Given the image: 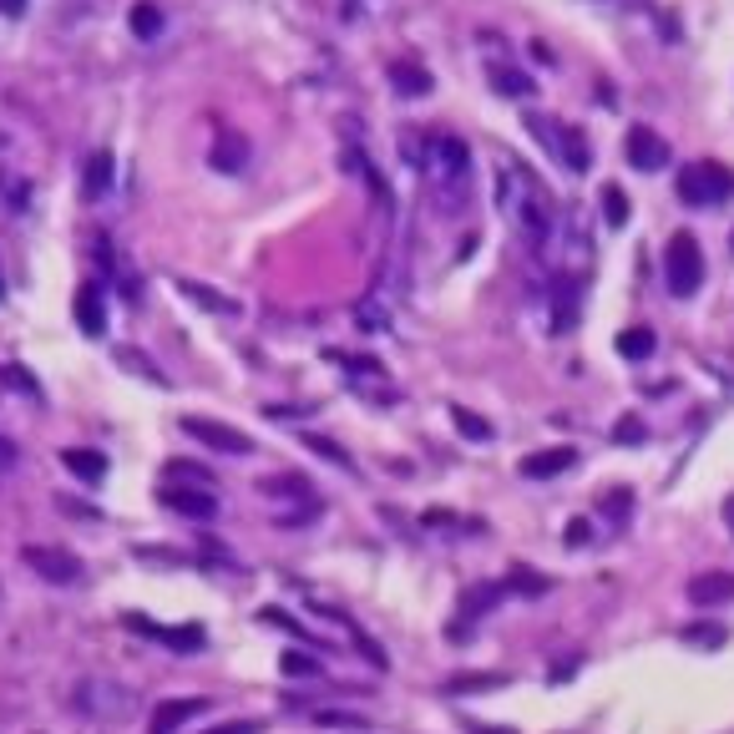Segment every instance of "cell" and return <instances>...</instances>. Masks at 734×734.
Listing matches in <instances>:
<instances>
[{"instance_id": "30", "label": "cell", "mask_w": 734, "mask_h": 734, "mask_svg": "<svg viewBox=\"0 0 734 734\" xmlns=\"http://www.w3.org/2000/svg\"><path fill=\"white\" fill-rule=\"evenodd\" d=\"M213 734H264V719H228V724H218Z\"/></svg>"}, {"instance_id": "26", "label": "cell", "mask_w": 734, "mask_h": 734, "mask_svg": "<svg viewBox=\"0 0 734 734\" xmlns=\"http://www.w3.org/2000/svg\"><path fill=\"white\" fill-rule=\"evenodd\" d=\"M183 289H188V294H193L198 304H208V309H218V314H233V309H238L233 299H223V294H213V289H203V284H183Z\"/></svg>"}, {"instance_id": "23", "label": "cell", "mask_w": 734, "mask_h": 734, "mask_svg": "<svg viewBox=\"0 0 734 734\" xmlns=\"http://www.w3.org/2000/svg\"><path fill=\"white\" fill-rule=\"evenodd\" d=\"M168 481H193V486H208L213 492V471H203V466H193V461H168Z\"/></svg>"}, {"instance_id": "28", "label": "cell", "mask_w": 734, "mask_h": 734, "mask_svg": "<svg viewBox=\"0 0 734 734\" xmlns=\"http://www.w3.org/2000/svg\"><path fill=\"white\" fill-rule=\"evenodd\" d=\"M562 542H567V547H588V542H593V527H588L583 517H578V522H567V532H562Z\"/></svg>"}, {"instance_id": "13", "label": "cell", "mask_w": 734, "mask_h": 734, "mask_svg": "<svg viewBox=\"0 0 734 734\" xmlns=\"http://www.w3.org/2000/svg\"><path fill=\"white\" fill-rule=\"evenodd\" d=\"M431 168H436L441 178H466V142L436 137V142H431Z\"/></svg>"}, {"instance_id": "20", "label": "cell", "mask_w": 734, "mask_h": 734, "mask_svg": "<svg viewBox=\"0 0 734 734\" xmlns=\"http://www.w3.org/2000/svg\"><path fill=\"white\" fill-rule=\"evenodd\" d=\"M390 76L400 81V92H411V97H426V92H431V76H426L421 66H405V61H395V66H390Z\"/></svg>"}, {"instance_id": "14", "label": "cell", "mask_w": 734, "mask_h": 734, "mask_svg": "<svg viewBox=\"0 0 734 734\" xmlns=\"http://www.w3.org/2000/svg\"><path fill=\"white\" fill-rule=\"evenodd\" d=\"M61 461H66V471L81 476V481H102V476H107V456H102V451H87V446H66Z\"/></svg>"}, {"instance_id": "15", "label": "cell", "mask_w": 734, "mask_h": 734, "mask_svg": "<svg viewBox=\"0 0 734 734\" xmlns=\"http://www.w3.org/2000/svg\"><path fill=\"white\" fill-rule=\"evenodd\" d=\"M142 633H157L168 648H178V654H198L203 648V628H152V623H142V618H132Z\"/></svg>"}, {"instance_id": "33", "label": "cell", "mask_w": 734, "mask_h": 734, "mask_svg": "<svg viewBox=\"0 0 734 734\" xmlns=\"http://www.w3.org/2000/svg\"><path fill=\"white\" fill-rule=\"evenodd\" d=\"M11 466H16V446L0 436V471H11Z\"/></svg>"}, {"instance_id": "12", "label": "cell", "mask_w": 734, "mask_h": 734, "mask_svg": "<svg viewBox=\"0 0 734 734\" xmlns=\"http://www.w3.org/2000/svg\"><path fill=\"white\" fill-rule=\"evenodd\" d=\"M76 319H81V330H87L92 340L107 335V309H102V289L97 284H87V289L76 294Z\"/></svg>"}, {"instance_id": "3", "label": "cell", "mask_w": 734, "mask_h": 734, "mask_svg": "<svg viewBox=\"0 0 734 734\" xmlns=\"http://www.w3.org/2000/svg\"><path fill=\"white\" fill-rule=\"evenodd\" d=\"M679 193H684V203H694V208H714V203L734 198V173L719 168V162H699V168H689V173L679 178Z\"/></svg>"}, {"instance_id": "22", "label": "cell", "mask_w": 734, "mask_h": 734, "mask_svg": "<svg viewBox=\"0 0 734 734\" xmlns=\"http://www.w3.org/2000/svg\"><path fill=\"white\" fill-rule=\"evenodd\" d=\"M132 31H137V36H142V41H152V36H157V31H162V11H157V6H152V0H142V6H137V11H132Z\"/></svg>"}, {"instance_id": "1", "label": "cell", "mask_w": 734, "mask_h": 734, "mask_svg": "<svg viewBox=\"0 0 734 734\" xmlns=\"http://www.w3.org/2000/svg\"><path fill=\"white\" fill-rule=\"evenodd\" d=\"M497 203H502L507 223H512L517 233H527V238H542L547 223H552V198H547V188H542L532 173H522V168H502V173H497Z\"/></svg>"}, {"instance_id": "18", "label": "cell", "mask_w": 734, "mask_h": 734, "mask_svg": "<svg viewBox=\"0 0 734 734\" xmlns=\"http://www.w3.org/2000/svg\"><path fill=\"white\" fill-rule=\"evenodd\" d=\"M451 426H456L466 441H492V421H481L476 411H466V405H451Z\"/></svg>"}, {"instance_id": "5", "label": "cell", "mask_w": 734, "mask_h": 734, "mask_svg": "<svg viewBox=\"0 0 734 734\" xmlns=\"http://www.w3.org/2000/svg\"><path fill=\"white\" fill-rule=\"evenodd\" d=\"M183 431H188L198 446L223 451V456H249V451H254V441L243 436V431H233V426H223V421H208V416H183Z\"/></svg>"}, {"instance_id": "24", "label": "cell", "mask_w": 734, "mask_h": 734, "mask_svg": "<svg viewBox=\"0 0 734 734\" xmlns=\"http://www.w3.org/2000/svg\"><path fill=\"white\" fill-rule=\"evenodd\" d=\"M497 598H502V588H492V583H486V588H471V593L461 598V613H466V618H481V608H492Z\"/></svg>"}, {"instance_id": "31", "label": "cell", "mask_w": 734, "mask_h": 734, "mask_svg": "<svg viewBox=\"0 0 734 734\" xmlns=\"http://www.w3.org/2000/svg\"><path fill=\"white\" fill-rule=\"evenodd\" d=\"M319 664L314 659H304V654H284V674H314Z\"/></svg>"}, {"instance_id": "25", "label": "cell", "mask_w": 734, "mask_h": 734, "mask_svg": "<svg viewBox=\"0 0 734 734\" xmlns=\"http://www.w3.org/2000/svg\"><path fill=\"white\" fill-rule=\"evenodd\" d=\"M112 183V157L107 152H97L92 162H87V193H102Z\"/></svg>"}, {"instance_id": "29", "label": "cell", "mask_w": 734, "mask_h": 734, "mask_svg": "<svg viewBox=\"0 0 734 734\" xmlns=\"http://www.w3.org/2000/svg\"><path fill=\"white\" fill-rule=\"evenodd\" d=\"M314 719H319V724H345V729H365V719H360V714H340V709H319Z\"/></svg>"}, {"instance_id": "6", "label": "cell", "mask_w": 734, "mask_h": 734, "mask_svg": "<svg viewBox=\"0 0 734 734\" xmlns=\"http://www.w3.org/2000/svg\"><path fill=\"white\" fill-rule=\"evenodd\" d=\"M623 157H628V168H638V173H659V168H669V142L654 127H628Z\"/></svg>"}, {"instance_id": "37", "label": "cell", "mask_w": 734, "mask_h": 734, "mask_svg": "<svg viewBox=\"0 0 734 734\" xmlns=\"http://www.w3.org/2000/svg\"><path fill=\"white\" fill-rule=\"evenodd\" d=\"M729 243H734V238H729Z\"/></svg>"}, {"instance_id": "35", "label": "cell", "mask_w": 734, "mask_h": 734, "mask_svg": "<svg viewBox=\"0 0 734 734\" xmlns=\"http://www.w3.org/2000/svg\"><path fill=\"white\" fill-rule=\"evenodd\" d=\"M724 522H729V532H734V497L724 502Z\"/></svg>"}, {"instance_id": "7", "label": "cell", "mask_w": 734, "mask_h": 734, "mask_svg": "<svg viewBox=\"0 0 734 734\" xmlns=\"http://www.w3.org/2000/svg\"><path fill=\"white\" fill-rule=\"evenodd\" d=\"M157 502L168 507V512H178V517H193V522H213L218 517V497L208 492V486H162L157 492Z\"/></svg>"}, {"instance_id": "4", "label": "cell", "mask_w": 734, "mask_h": 734, "mask_svg": "<svg viewBox=\"0 0 734 734\" xmlns=\"http://www.w3.org/2000/svg\"><path fill=\"white\" fill-rule=\"evenodd\" d=\"M21 557H26V567H36V578L61 583V588L81 583V573H87V567H81V557H71L66 547H36V542H31Z\"/></svg>"}, {"instance_id": "32", "label": "cell", "mask_w": 734, "mask_h": 734, "mask_svg": "<svg viewBox=\"0 0 734 734\" xmlns=\"http://www.w3.org/2000/svg\"><path fill=\"white\" fill-rule=\"evenodd\" d=\"M684 638H689V643H719L724 633H719V628H689Z\"/></svg>"}, {"instance_id": "16", "label": "cell", "mask_w": 734, "mask_h": 734, "mask_svg": "<svg viewBox=\"0 0 734 734\" xmlns=\"http://www.w3.org/2000/svg\"><path fill=\"white\" fill-rule=\"evenodd\" d=\"M618 355H623V360H648V355H654V330H643V324L623 330V335H618Z\"/></svg>"}, {"instance_id": "34", "label": "cell", "mask_w": 734, "mask_h": 734, "mask_svg": "<svg viewBox=\"0 0 734 734\" xmlns=\"http://www.w3.org/2000/svg\"><path fill=\"white\" fill-rule=\"evenodd\" d=\"M26 6H21V0H0V16H21Z\"/></svg>"}, {"instance_id": "21", "label": "cell", "mask_w": 734, "mask_h": 734, "mask_svg": "<svg viewBox=\"0 0 734 734\" xmlns=\"http://www.w3.org/2000/svg\"><path fill=\"white\" fill-rule=\"evenodd\" d=\"M598 203H603L608 228H623V223H628V193H623V188H613V183H608V188L598 193Z\"/></svg>"}, {"instance_id": "11", "label": "cell", "mask_w": 734, "mask_h": 734, "mask_svg": "<svg viewBox=\"0 0 734 734\" xmlns=\"http://www.w3.org/2000/svg\"><path fill=\"white\" fill-rule=\"evenodd\" d=\"M578 461V451L573 446H552V451H537V456H527L522 461V476H532V481H547V476H562L567 466Z\"/></svg>"}, {"instance_id": "9", "label": "cell", "mask_w": 734, "mask_h": 734, "mask_svg": "<svg viewBox=\"0 0 734 734\" xmlns=\"http://www.w3.org/2000/svg\"><path fill=\"white\" fill-rule=\"evenodd\" d=\"M689 598L699 608H719V603H734V573H699L689 583Z\"/></svg>"}, {"instance_id": "36", "label": "cell", "mask_w": 734, "mask_h": 734, "mask_svg": "<svg viewBox=\"0 0 734 734\" xmlns=\"http://www.w3.org/2000/svg\"><path fill=\"white\" fill-rule=\"evenodd\" d=\"M476 734H502V729H476Z\"/></svg>"}, {"instance_id": "2", "label": "cell", "mask_w": 734, "mask_h": 734, "mask_svg": "<svg viewBox=\"0 0 734 734\" xmlns=\"http://www.w3.org/2000/svg\"><path fill=\"white\" fill-rule=\"evenodd\" d=\"M664 279L679 299H689L699 284H704V254H699V243L689 233H674L669 243V254H664Z\"/></svg>"}, {"instance_id": "8", "label": "cell", "mask_w": 734, "mask_h": 734, "mask_svg": "<svg viewBox=\"0 0 734 734\" xmlns=\"http://www.w3.org/2000/svg\"><path fill=\"white\" fill-rule=\"evenodd\" d=\"M203 709H208V699H168V704H157L147 734H178V729H183L188 719H198Z\"/></svg>"}, {"instance_id": "17", "label": "cell", "mask_w": 734, "mask_h": 734, "mask_svg": "<svg viewBox=\"0 0 734 734\" xmlns=\"http://www.w3.org/2000/svg\"><path fill=\"white\" fill-rule=\"evenodd\" d=\"M507 674H456L446 679V694H476V689H507Z\"/></svg>"}, {"instance_id": "19", "label": "cell", "mask_w": 734, "mask_h": 734, "mask_svg": "<svg viewBox=\"0 0 734 734\" xmlns=\"http://www.w3.org/2000/svg\"><path fill=\"white\" fill-rule=\"evenodd\" d=\"M492 87H497L502 97H527V92H532V76H522V71H512V66H492Z\"/></svg>"}, {"instance_id": "27", "label": "cell", "mask_w": 734, "mask_h": 734, "mask_svg": "<svg viewBox=\"0 0 734 734\" xmlns=\"http://www.w3.org/2000/svg\"><path fill=\"white\" fill-rule=\"evenodd\" d=\"M304 446H309V451H319V456H330V461H340V466H350V456H345L335 441H324V436H304Z\"/></svg>"}, {"instance_id": "10", "label": "cell", "mask_w": 734, "mask_h": 734, "mask_svg": "<svg viewBox=\"0 0 734 734\" xmlns=\"http://www.w3.org/2000/svg\"><path fill=\"white\" fill-rule=\"evenodd\" d=\"M213 168H223V173L249 168V142H243L233 127H218V137H213Z\"/></svg>"}]
</instances>
